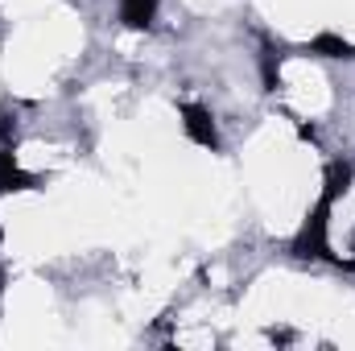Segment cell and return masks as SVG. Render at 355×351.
Segmentation results:
<instances>
[{"label":"cell","instance_id":"cell-1","mask_svg":"<svg viewBox=\"0 0 355 351\" xmlns=\"http://www.w3.org/2000/svg\"><path fill=\"white\" fill-rule=\"evenodd\" d=\"M331 207L335 203L318 194V203L310 207V215L302 219V228L289 240V257H297V261H331L335 268H347V261L335 257L331 252V240H327V232H331Z\"/></svg>","mask_w":355,"mask_h":351},{"label":"cell","instance_id":"cell-2","mask_svg":"<svg viewBox=\"0 0 355 351\" xmlns=\"http://www.w3.org/2000/svg\"><path fill=\"white\" fill-rule=\"evenodd\" d=\"M178 116H182V132L198 145V149H211L219 153L223 149V137H219V124H215V112L207 103H178Z\"/></svg>","mask_w":355,"mask_h":351},{"label":"cell","instance_id":"cell-3","mask_svg":"<svg viewBox=\"0 0 355 351\" xmlns=\"http://www.w3.org/2000/svg\"><path fill=\"white\" fill-rule=\"evenodd\" d=\"M42 178L21 170L17 162V145H0V194H21V190H37Z\"/></svg>","mask_w":355,"mask_h":351},{"label":"cell","instance_id":"cell-4","mask_svg":"<svg viewBox=\"0 0 355 351\" xmlns=\"http://www.w3.org/2000/svg\"><path fill=\"white\" fill-rule=\"evenodd\" d=\"M302 54H314V58H335V62H355V42H347L343 33H335V29H322V33H314L306 46H297Z\"/></svg>","mask_w":355,"mask_h":351},{"label":"cell","instance_id":"cell-5","mask_svg":"<svg viewBox=\"0 0 355 351\" xmlns=\"http://www.w3.org/2000/svg\"><path fill=\"white\" fill-rule=\"evenodd\" d=\"M352 182H355V162H347V157L327 162V170H322V198L339 203V198L352 190Z\"/></svg>","mask_w":355,"mask_h":351},{"label":"cell","instance_id":"cell-6","mask_svg":"<svg viewBox=\"0 0 355 351\" xmlns=\"http://www.w3.org/2000/svg\"><path fill=\"white\" fill-rule=\"evenodd\" d=\"M157 8H162V0H120V25L145 33L157 25Z\"/></svg>","mask_w":355,"mask_h":351},{"label":"cell","instance_id":"cell-7","mask_svg":"<svg viewBox=\"0 0 355 351\" xmlns=\"http://www.w3.org/2000/svg\"><path fill=\"white\" fill-rule=\"evenodd\" d=\"M281 58H285V50H281L272 37H265V42H261V83H265L268 95L281 87Z\"/></svg>","mask_w":355,"mask_h":351},{"label":"cell","instance_id":"cell-8","mask_svg":"<svg viewBox=\"0 0 355 351\" xmlns=\"http://www.w3.org/2000/svg\"><path fill=\"white\" fill-rule=\"evenodd\" d=\"M0 145H17V108H0Z\"/></svg>","mask_w":355,"mask_h":351},{"label":"cell","instance_id":"cell-9","mask_svg":"<svg viewBox=\"0 0 355 351\" xmlns=\"http://www.w3.org/2000/svg\"><path fill=\"white\" fill-rule=\"evenodd\" d=\"M293 128H297V141H310V145H318V128H314V124H306V120H293Z\"/></svg>","mask_w":355,"mask_h":351},{"label":"cell","instance_id":"cell-10","mask_svg":"<svg viewBox=\"0 0 355 351\" xmlns=\"http://www.w3.org/2000/svg\"><path fill=\"white\" fill-rule=\"evenodd\" d=\"M272 343H293V331H268Z\"/></svg>","mask_w":355,"mask_h":351},{"label":"cell","instance_id":"cell-11","mask_svg":"<svg viewBox=\"0 0 355 351\" xmlns=\"http://www.w3.org/2000/svg\"><path fill=\"white\" fill-rule=\"evenodd\" d=\"M0 293H4V268H0Z\"/></svg>","mask_w":355,"mask_h":351}]
</instances>
